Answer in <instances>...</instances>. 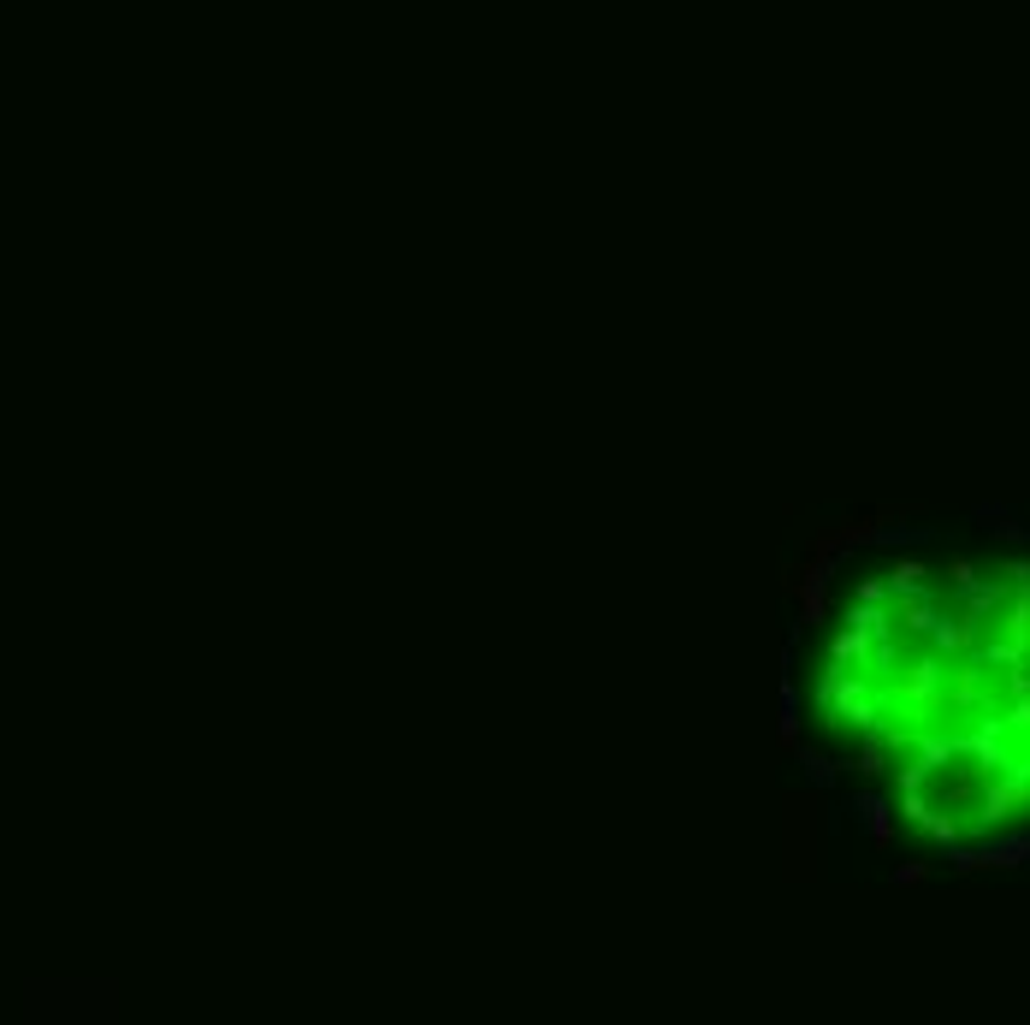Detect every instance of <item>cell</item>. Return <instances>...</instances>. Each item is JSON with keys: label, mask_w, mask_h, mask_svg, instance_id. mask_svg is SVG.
Listing matches in <instances>:
<instances>
[{"label": "cell", "mask_w": 1030, "mask_h": 1025, "mask_svg": "<svg viewBox=\"0 0 1030 1025\" xmlns=\"http://www.w3.org/2000/svg\"><path fill=\"white\" fill-rule=\"evenodd\" d=\"M787 736L906 848L1030 853V534L900 527L817 575L787 640Z\"/></svg>", "instance_id": "6da1fadb"}]
</instances>
